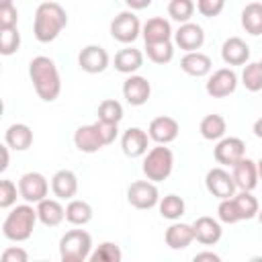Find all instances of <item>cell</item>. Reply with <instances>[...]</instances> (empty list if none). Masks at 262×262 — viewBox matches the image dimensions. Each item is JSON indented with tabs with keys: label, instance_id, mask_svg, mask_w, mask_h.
Wrapping results in <instances>:
<instances>
[{
	"label": "cell",
	"instance_id": "cell-1",
	"mask_svg": "<svg viewBox=\"0 0 262 262\" xmlns=\"http://www.w3.org/2000/svg\"><path fill=\"white\" fill-rule=\"evenodd\" d=\"M29 78L33 82V88L37 96L45 102H53L61 92V78L57 72V66L47 55H37L29 63Z\"/></svg>",
	"mask_w": 262,
	"mask_h": 262
},
{
	"label": "cell",
	"instance_id": "cell-2",
	"mask_svg": "<svg viewBox=\"0 0 262 262\" xmlns=\"http://www.w3.org/2000/svg\"><path fill=\"white\" fill-rule=\"evenodd\" d=\"M68 25V12L59 2H41L35 10L33 35L39 43H51Z\"/></svg>",
	"mask_w": 262,
	"mask_h": 262
},
{
	"label": "cell",
	"instance_id": "cell-3",
	"mask_svg": "<svg viewBox=\"0 0 262 262\" xmlns=\"http://www.w3.org/2000/svg\"><path fill=\"white\" fill-rule=\"evenodd\" d=\"M39 221L37 217V207L25 203L16 205L10 209V213L2 221V233L10 242H27L33 235L35 223Z\"/></svg>",
	"mask_w": 262,
	"mask_h": 262
},
{
	"label": "cell",
	"instance_id": "cell-4",
	"mask_svg": "<svg viewBox=\"0 0 262 262\" xmlns=\"http://www.w3.org/2000/svg\"><path fill=\"white\" fill-rule=\"evenodd\" d=\"M172 168H174V154H172V149L166 147V145H156V147H151V149L145 154L143 166H141L145 178H147L149 182H154V184L166 180V178L172 174Z\"/></svg>",
	"mask_w": 262,
	"mask_h": 262
},
{
	"label": "cell",
	"instance_id": "cell-5",
	"mask_svg": "<svg viewBox=\"0 0 262 262\" xmlns=\"http://www.w3.org/2000/svg\"><path fill=\"white\" fill-rule=\"evenodd\" d=\"M141 27H143V25L139 23V18H137L135 12L123 10V12H119V14L111 20V35H113L115 41L129 45V43H133V41L141 35Z\"/></svg>",
	"mask_w": 262,
	"mask_h": 262
},
{
	"label": "cell",
	"instance_id": "cell-6",
	"mask_svg": "<svg viewBox=\"0 0 262 262\" xmlns=\"http://www.w3.org/2000/svg\"><path fill=\"white\" fill-rule=\"evenodd\" d=\"M92 254V237L84 229H70L59 239V256H74L86 260Z\"/></svg>",
	"mask_w": 262,
	"mask_h": 262
},
{
	"label": "cell",
	"instance_id": "cell-7",
	"mask_svg": "<svg viewBox=\"0 0 262 262\" xmlns=\"http://www.w3.org/2000/svg\"><path fill=\"white\" fill-rule=\"evenodd\" d=\"M49 192V182L41 172H27L18 180V194L25 199L29 205H39L41 201L47 199Z\"/></svg>",
	"mask_w": 262,
	"mask_h": 262
},
{
	"label": "cell",
	"instance_id": "cell-8",
	"mask_svg": "<svg viewBox=\"0 0 262 262\" xmlns=\"http://www.w3.org/2000/svg\"><path fill=\"white\" fill-rule=\"evenodd\" d=\"M205 186H207V190H209L215 199H219V201L233 199L235 192H237V186H235V182H233V176H231L225 168H221V166L211 168V170L207 172V176H205Z\"/></svg>",
	"mask_w": 262,
	"mask_h": 262
},
{
	"label": "cell",
	"instance_id": "cell-9",
	"mask_svg": "<svg viewBox=\"0 0 262 262\" xmlns=\"http://www.w3.org/2000/svg\"><path fill=\"white\" fill-rule=\"evenodd\" d=\"M127 201L131 207L135 209H151L160 203V192H158V186L149 180H135L129 184L127 188Z\"/></svg>",
	"mask_w": 262,
	"mask_h": 262
},
{
	"label": "cell",
	"instance_id": "cell-10",
	"mask_svg": "<svg viewBox=\"0 0 262 262\" xmlns=\"http://www.w3.org/2000/svg\"><path fill=\"white\" fill-rule=\"evenodd\" d=\"M237 88V74L231 70V68H221V70H215L207 84H205V90L209 96L213 98H225L229 94H233Z\"/></svg>",
	"mask_w": 262,
	"mask_h": 262
},
{
	"label": "cell",
	"instance_id": "cell-11",
	"mask_svg": "<svg viewBox=\"0 0 262 262\" xmlns=\"http://www.w3.org/2000/svg\"><path fill=\"white\" fill-rule=\"evenodd\" d=\"M213 156H215L217 164L233 168L239 160L246 158V143L239 137H223L221 141H217Z\"/></svg>",
	"mask_w": 262,
	"mask_h": 262
},
{
	"label": "cell",
	"instance_id": "cell-12",
	"mask_svg": "<svg viewBox=\"0 0 262 262\" xmlns=\"http://www.w3.org/2000/svg\"><path fill=\"white\" fill-rule=\"evenodd\" d=\"M180 133V125L174 117L168 115H160L156 119H151L149 127H147V135L151 141H156L158 145H168L172 143Z\"/></svg>",
	"mask_w": 262,
	"mask_h": 262
},
{
	"label": "cell",
	"instance_id": "cell-13",
	"mask_svg": "<svg viewBox=\"0 0 262 262\" xmlns=\"http://www.w3.org/2000/svg\"><path fill=\"white\" fill-rule=\"evenodd\" d=\"M111 63V57L104 47L100 45H86L78 53V66L86 74H102Z\"/></svg>",
	"mask_w": 262,
	"mask_h": 262
},
{
	"label": "cell",
	"instance_id": "cell-14",
	"mask_svg": "<svg viewBox=\"0 0 262 262\" xmlns=\"http://www.w3.org/2000/svg\"><path fill=\"white\" fill-rule=\"evenodd\" d=\"M174 31L170 20H166L164 16H151L143 23L141 27V37L145 41V45H158V43H168L172 39Z\"/></svg>",
	"mask_w": 262,
	"mask_h": 262
},
{
	"label": "cell",
	"instance_id": "cell-15",
	"mask_svg": "<svg viewBox=\"0 0 262 262\" xmlns=\"http://www.w3.org/2000/svg\"><path fill=\"white\" fill-rule=\"evenodd\" d=\"M147 145H149V135H147V131H143L139 127H129L121 135V149H123V154L127 158L145 156L149 151Z\"/></svg>",
	"mask_w": 262,
	"mask_h": 262
},
{
	"label": "cell",
	"instance_id": "cell-16",
	"mask_svg": "<svg viewBox=\"0 0 262 262\" xmlns=\"http://www.w3.org/2000/svg\"><path fill=\"white\" fill-rule=\"evenodd\" d=\"M174 43L184 49L186 53H192V51H199L205 43V31L201 25L196 23H186V25H180L178 31H174Z\"/></svg>",
	"mask_w": 262,
	"mask_h": 262
},
{
	"label": "cell",
	"instance_id": "cell-17",
	"mask_svg": "<svg viewBox=\"0 0 262 262\" xmlns=\"http://www.w3.org/2000/svg\"><path fill=\"white\" fill-rule=\"evenodd\" d=\"M151 96V84L147 82V78L143 76H129L123 82V98L131 104V106H141L149 100Z\"/></svg>",
	"mask_w": 262,
	"mask_h": 262
},
{
	"label": "cell",
	"instance_id": "cell-18",
	"mask_svg": "<svg viewBox=\"0 0 262 262\" xmlns=\"http://www.w3.org/2000/svg\"><path fill=\"white\" fill-rule=\"evenodd\" d=\"M231 176H233V182L237 186V190H246V192H252L256 186H258V166L254 160L250 158H244L239 160L233 168H231Z\"/></svg>",
	"mask_w": 262,
	"mask_h": 262
},
{
	"label": "cell",
	"instance_id": "cell-19",
	"mask_svg": "<svg viewBox=\"0 0 262 262\" xmlns=\"http://www.w3.org/2000/svg\"><path fill=\"white\" fill-rule=\"evenodd\" d=\"M74 145L82 151V154H96L98 149L104 147V141L98 133L96 123L92 125H82L74 131Z\"/></svg>",
	"mask_w": 262,
	"mask_h": 262
},
{
	"label": "cell",
	"instance_id": "cell-20",
	"mask_svg": "<svg viewBox=\"0 0 262 262\" xmlns=\"http://www.w3.org/2000/svg\"><path fill=\"white\" fill-rule=\"evenodd\" d=\"M51 190L59 201H72L78 192V176L68 168L57 170L51 176Z\"/></svg>",
	"mask_w": 262,
	"mask_h": 262
},
{
	"label": "cell",
	"instance_id": "cell-21",
	"mask_svg": "<svg viewBox=\"0 0 262 262\" xmlns=\"http://www.w3.org/2000/svg\"><path fill=\"white\" fill-rule=\"evenodd\" d=\"M221 59L227 66H244L250 59V45L242 37H229L221 45Z\"/></svg>",
	"mask_w": 262,
	"mask_h": 262
},
{
	"label": "cell",
	"instance_id": "cell-22",
	"mask_svg": "<svg viewBox=\"0 0 262 262\" xmlns=\"http://www.w3.org/2000/svg\"><path fill=\"white\" fill-rule=\"evenodd\" d=\"M194 227V239L201 242L203 246H213L221 239L223 235V229H221V223L209 215H203V217H196V221L192 223Z\"/></svg>",
	"mask_w": 262,
	"mask_h": 262
},
{
	"label": "cell",
	"instance_id": "cell-23",
	"mask_svg": "<svg viewBox=\"0 0 262 262\" xmlns=\"http://www.w3.org/2000/svg\"><path fill=\"white\" fill-rule=\"evenodd\" d=\"M180 70L192 78H203L207 74H211L213 70V61L207 53L201 51H192V53H184L180 59Z\"/></svg>",
	"mask_w": 262,
	"mask_h": 262
},
{
	"label": "cell",
	"instance_id": "cell-24",
	"mask_svg": "<svg viewBox=\"0 0 262 262\" xmlns=\"http://www.w3.org/2000/svg\"><path fill=\"white\" fill-rule=\"evenodd\" d=\"M166 246L172 250H184L194 242V227L188 223H172L164 233Z\"/></svg>",
	"mask_w": 262,
	"mask_h": 262
},
{
	"label": "cell",
	"instance_id": "cell-25",
	"mask_svg": "<svg viewBox=\"0 0 262 262\" xmlns=\"http://www.w3.org/2000/svg\"><path fill=\"white\" fill-rule=\"evenodd\" d=\"M37 217L45 227H57L66 219V207L59 199H45L37 205Z\"/></svg>",
	"mask_w": 262,
	"mask_h": 262
},
{
	"label": "cell",
	"instance_id": "cell-26",
	"mask_svg": "<svg viewBox=\"0 0 262 262\" xmlns=\"http://www.w3.org/2000/svg\"><path fill=\"white\" fill-rule=\"evenodd\" d=\"M141 66H143V53L137 47L127 45V47L119 49L117 55H115V70L121 72V74L133 76V72H137Z\"/></svg>",
	"mask_w": 262,
	"mask_h": 262
},
{
	"label": "cell",
	"instance_id": "cell-27",
	"mask_svg": "<svg viewBox=\"0 0 262 262\" xmlns=\"http://www.w3.org/2000/svg\"><path fill=\"white\" fill-rule=\"evenodd\" d=\"M4 143L14 151H25L33 145V131L25 123H14L4 133Z\"/></svg>",
	"mask_w": 262,
	"mask_h": 262
},
{
	"label": "cell",
	"instance_id": "cell-28",
	"mask_svg": "<svg viewBox=\"0 0 262 262\" xmlns=\"http://www.w3.org/2000/svg\"><path fill=\"white\" fill-rule=\"evenodd\" d=\"M199 131L205 139L209 141H221L225 137V131H227V123L221 115L217 113H211V115H205L201 119V125H199Z\"/></svg>",
	"mask_w": 262,
	"mask_h": 262
},
{
	"label": "cell",
	"instance_id": "cell-29",
	"mask_svg": "<svg viewBox=\"0 0 262 262\" xmlns=\"http://www.w3.org/2000/svg\"><path fill=\"white\" fill-rule=\"evenodd\" d=\"M242 27L246 33L258 37L262 35V2H250L242 10Z\"/></svg>",
	"mask_w": 262,
	"mask_h": 262
},
{
	"label": "cell",
	"instance_id": "cell-30",
	"mask_svg": "<svg viewBox=\"0 0 262 262\" xmlns=\"http://www.w3.org/2000/svg\"><path fill=\"white\" fill-rule=\"evenodd\" d=\"M233 205H235V211H237L239 221H248V219L258 217L260 205H258V199H256L252 192H246V190L235 192V196H233Z\"/></svg>",
	"mask_w": 262,
	"mask_h": 262
},
{
	"label": "cell",
	"instance_id": "cell-31",
	"mask_svg": "<svg viewBox=\"0 0 262 262\" xmlns=\"http://www.w3.org/2000/svg\"><path fill=\"white\" fill-rule=\"evenodd\" d=\"M92 215L94 213H92L90 203H86L82 199H72L66 207V219L72 225H86V223H90Z\"/></svg>",
	"mask_w": 262,
	"mask_h": 262
},
{
	"label": "cell",
	"instance_id": "cell-32",
	"mask_svg": "<svg viewBox=\"0 0 262 262\" xmlns=\"http://www.w3.org/2000/svg\"><path fill=\"white\" fill-rule=\"evenodd\" d=\"M158 209H160V215L164 219L176 221V219H180L184 215L186 205H184V199L182 196H178V194H166V196L160 199Z\"/></svg>",
	"mask_w": 262,
	"mask_h": 262
},
{
	"label": "cell",
	"instance_id": "cell-33",
	"mask_svg": "<svg viewBox=\"0 0 262 262\" xmlns=\"http://www.w3.org/2000/svg\"><path fill=\"white\" fill-rule=\"evenodd\" d=\"M121 260H123V254H121V248L115 242L98 244L92 250V254L88 256V262H121Z\"/></svg>",
	"mask_w": 262,
	"mask_h": 262
},
{
	"label": "cell",
	"instance_id": "cell-34",
	"mask_svg": "<svg viewBox=\"0 0 262 262\" xmlns=\"http://www.w3.org/2000/svg\"><path fill=\"white\" fill-rule=\"evenodd\" d=\"M194 12V2L192 0H170L168 2V16L180 25L190 23V16Z\"/></svg>",
	"mask_w": 262,
	"mask_h": 262
},
{
	"label": "cell",
	"instance_id": "cell-35",
	"mask_svg": "<svg viewBox=\"0 0 262 262\" xmlns=\"http://www.w3.org/2000/svg\"><path fill=\"white\" fill-rule=\"evenodd\" d=\"M123 119V104L115 98H106L98 104V121L119 125Z\"/></svg>",
	"mask_w": 262,
	"mask_h": 262
},
{
	"label": "cell",
	"instance_id": "cell-36",
	"mask_svg": "<svg viewBox=\"0 0 262 262\" xmlns=\"http://www.w3.org/2000/svg\"><path fill=\"white\" fill-rule=\"evenodd\" d=\"M242 84L250 92H260L262 90V66H260V61H252V63H248L244 68Z\"/></svg>",
	"mask_w": 262,
	"mask_h": 262
},
{
	"label": "cell",
	"instance_id": "cell-37",
	"mask_svg": "<svg viewBox=\"0 0 262 262\" xmlns=\"http://www.w3.org/2000/svg\"><path fill=\"white\" fill-rule=\"evenodd\" d=\"M145 53H147V57L154 63L164 66V63H170L172 61V57H174V45H172V41L158 43V45H145Z\"/></svg>",
	"mask_w": 262,
	"mask_h": 262
},
{
	"label": "cell",
	"instance_id": "cell-38",
	"mask_svg": "<svg viewBox=\"0 0 262 262\" xmlns=\"http://www.w3.org/2000/svg\"><path fill=\"white\" fill-rule=\"evenodd\" d=\"M20 47V33L18 29H8L0 31V53L2 55H12Z\"/></svg>",
	"mask_w": 262,
	"mask_h": 262
},
{
	"label": "cell",
	"instance_id": "cell-39",
	"mask_svg": "<svg viewBox=\"0 0 262 262\" xmlns=\"http://www.w3.org/2000/svg\"><path fill=\"white\" fill-rule=\"evenodd\" d=\"M18 23V10L14 6L12 0H4L0 6V31H8V29H16Z\"/></svg>",
	"mask_w": 262,
	"mask_h": 262
},
{
	"label": "cell",
	"instance_id": "cell-40",
	"mask_svg": "<svg viewBox=\"0 0 262 262\" xmlns=\"http://www.w3.org/2000/svg\"><path fill=\"white\" fill-rule=\"evenodd\" d=\"M16 184L8 178L0 180V209H10L16 203Z\"/></svg>",
	"mask_w": 262,
	"mask_h": 262
},
{
	"label": "cell",
	"instance_id": "cell-41",
	"mask_svg": "<svg viewBox=\"0 0 262 262\" xmlns=\"http://www.w3.org/2000/svg\"><path fill=\"white\" fill-rule=\"evenodd\" d=\"M217 217L219 221L223 223H237L239 217H237V211H235V205H233V199H225V201H219V207H217Z\"/></svg>",
	"mask_w": 262,
	"mask_h": 262
},
{
	"label": "cell",
	"instance_id": "cell-42",
	"mask_svg": "<svg viewBox=\"0 0 262 262\" xmlns=\"http://www.w3.org/2000/svg\"><path fill=\"white\" fill-rule=\"evenodd\" d=\"M223 8H225V2H223V0H199V2H196V10H199L203 16H207V18L219 16Z\"/></svg>",
	"mask_w": 262,
	"mask_h": 262
},
{
	"label": "cell",
	"instance_id": "cell-43",
	"mask_svg": "<svg viewBox=\"0 0 262 262\" xmlns=\"http://www.w3.org/2000/svg\"><path fill=\"white\" fill-rule=\"evenodd\" d=\"M0 262H29V254L20 246H10V248L2 250Z\"/></svg>",
	"mask_w": 262,
	"mask_h": 262
},
{
	"label": "cell",
	"instance_id": "cell-44",
	"mask_svg": "<svg viewBox=\"0 0 262 262\" xmlns=\"http://www.w3.org/2000/svg\"><path fill=\"white\" fill-rule=\"evenodd\" d=\"M96 127H98V133L104 141V145H111L117 135H119V125H113V123H102V121H96Z\"/></svg>",
	"mask_w": 262,
	"mask_h": 262
},
{
	"label": "cell",
	"instance_id": "cell-45",
	"mask_svg": "<svg viewBox=\"0 0 262 262\" xmlns=\"http://www.w3.org/2000/svg\"><path fill=\"white\" fill-rule=\"evenodd\" d=\"M192 262H221V258H219V254H215V252H199V254L192 258Z\"/></svg>",
	"mask_w": 262,
	"mask_h": 262
},
{
	"label": "cell",
	"instance_id": "cell-46",
	"mask_svg": "<svg viewBox=\"0 0 262 262\" xmlns=\"http://www.w3.org/2000/svg\"><path fill=\"white\" fill-rule=\"evenodd\" d=\"M151 4V0H127V8L133 10H141V8H147Z\"/></svg>",
	"mask_w": 262,
	"mask_h": 262
},
{
	"label": "cell",
	"instance_id": "cell-47",
	"mask_svg": "<svg viewBox=\"0 0 262 262\" xmlns=\"http://www.w3.org/2000/svg\"><path fill=\"white\" fill-rule=\"evenodd\" d=\"M8 149H10V147H8L6 143L0 145V156H2V160H0V172H4V170L8 168V162H10V160H8Z\"/></svg>",
	"mask_w": 262,
	"mask_h": 262
},
{
	"label": "cell",
	"instance_id": "cell-48",
	"mask_svg": "<svg viewBox=\"0 0 262 262\" xmlns=\"http://www.w3.org/2000/svg\"><path fill=\"white\" fill-rule=\"evenodd\" d=\"M254 135L262 139V117H260V119H256V123H254Z\"/></svg>",
	"mask_w": 262,
	"mask_h": 262
},
{
	"label": "cell",
	"instance_id": "cell-49",
	"mask_svg": "<svg viewBox=\"0 0 262 262\" xmlns=\"http://www.w3.org/2000/svg\"><path fill=\"white\" fill-rule=\"evenodd\" d=\"M59 262H86V260H82V258H74V256H61Z\"/></svg>",
	"mask_w": 262,
	"mask_h": 262
},
{
	"label": "cell",
	"instance_id": "cell-50",
	"mask_svg": "<svg viewBox=\"0 0 262 262\" xmlns=\"http://www.w3.org/2000/svg\"><path fill=\"white\" fill-rule=\"evenodd\" d=\"M256 166H258V178L262 180V158H260V160L256 162Z\"/></svg>",
	"mask_w": 262,
	"mask_h": 262
},
{
	"label": "cell",
	"instance_id": "cell-51",
	"mask_svg": "<svg viewBox=\"0 0 262 262\" xmlns=\"http://www.w3.org/2000/svg\"><path fill=\"white\" fill-rule=\"evenodd\" d=\"M248 262H262V256H252Z\"/></svg>",
	"mask_w": 262,
	"mask_h": 262
},
{
	"label": "cell",
	"instance_id": "cell-52",
	"mask_svg": "<svg viewBox=\"0 0 262 262\" xmlns=\"http://www.w3.org/2000/svg\"><path fill=\"white\" fill-rule=\"evenodd\" d=\"M258 221H260V225H262V209L258 211Z\"/></svg>",
	"mask_w": 262,
	"mask_h": 262
},
{
	"label": "cell",
	"instance_id": "cell-53",
	"mask_svg": "<svg viewBox=\"0 0 262 262\" xmlns=\"http://www.w3.org/2000/svg\"><path fill=\"white\" fill-rule=\"evenodd\" d=\"M37 262H49V260H37Z\"/></svg>",
	"mask_w": 262,
	"mask_h": 262
},
{
	"label": "cell",
	"instance_id": "cell-54",
	"mask_svg": "<svg viewBox=\"0 0 262 262\" xmlns=\"http://www.w3.org/2000/svg\"><path fill=\"white\" fill-rule=\"evenodd\" d=\"M260 66H262V61H260Z\"/></svg>",
	"mask_w": 262,
	"mask_h": 262
}]
</instances>
